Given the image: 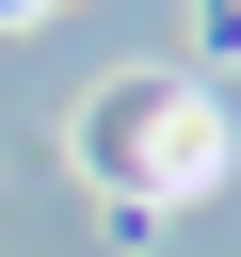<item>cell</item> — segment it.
Instances as JSON below:
<instances>
[{"mask_svg": "<svg viewBox=\"0 0 241 257\" xmlns=\"http://www.w3.org/2000/svg\"><path fill=\"white\" fill-rule=\"evenodd\" d=\"M80 177H96L129 225H161V209L225 193V112H209V80H177V64L96 80V96H80Z\"/></svg>", "mask_w": 241, "mask_h": 257, "instance_id": "1", "label": "cell"}, {"mask_svg": "<svg viewBox=\"0 0 241 257\" xmlns=\"http://www.w3.org/2000/svg\"><path fill=\"white\" fill-rule=\"evenodd\" d=\"M209 48H225V64H241V0H209Z\"/></svg>", "mask_w": 241, "mask_h": 257, "instance_id": "2", "label": "cell"}, {"mask_svg": "<svg viewBox=\"0 0 241 257\" xmlns=\"http://www.w3.org/2000/svg\"><path fill=\"white\" fill-rule=\"evenodd\" d=\"M32 16H48V0H0V32H32Z\"/></svg>", "mask_w": 241, "mask_h": 257, "instance_id": "3", "label": "cell"}]
</instances>
